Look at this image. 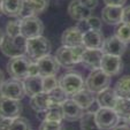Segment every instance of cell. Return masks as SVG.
<instances>
[{
	"label": "cell",
	"instance_id": "1",
	"mask_svg": "<svg viewBox=\"0 0 130 130\" xmlns=\"http://www.w3.org/2000/svg\"><path fill=\"white\" fill-rule=\"evenodd\" d=\"M84 50H85V47L83 45L75 47H69L62 45L60 48L57 50L54 57L57 58L60 66L64 67V68H71L73 66L81 62L82 54H83Z\"/></svg>",
	"mask_w": 130,
	"mask_h": 130
},
{
	"label": "cell",
	"instance_id": "2",
	"mask_svg": "<svg viewBox=\"0 0 130 130\" xmlns=\"http://www.w3.org/2000/svg\"><path fill=\"white\" fill-rule=\"evenodd\" d=\"M51 52V43L44 36L27 39V57L32 61L42 59Z\"/></svg>",
	"mask_w": 130,
	"mask_h": 130
},
{
	"label": "cell",
	"instance_id": "3",
	"mask_svg": "<svg viewBox=\"0 0 130 130\" xmlns=\"http://www.w3.org/2000/svg\"><path fill=\"white\" fill-rule=\"evenodd\" d=\"M32 60L27 55L12 58L7 63V71L10 77L17 81H24L29 77V69Z\"/></svg>",
	"mask_w": 130,
	"mask_h": 130
},
{
	"label": "cell",
	"instance_id": "4",
	"mask_svg": "<svg viewBox=\"0 0 130 130\" xmlns=\"http://www.w3.org/2000/svg\"><path fill=\"white\" fill-rule=\"evenodd\" d=\"M0 50L8 58H16L27 54V39L22 36L12 37L6 36L3 44L0 46Z\"/></svg>",
	"mask_w": 130,
	"mask_h": 130
},
{
	"label": "cell",
	"instance_id": "5",
	"mask_svg": "<svg viewBox=\"0 0 130 130\" xmlns=\"http://www.w3.org/2000/svg\"><path fill=\"white\" fill-rule=\"evenodd\" d=\"M110 76H108L106 73H104L101 69H94L89 74L84 86L91 93H99L100 91L109 88Z\"/></svg>",
	"mask_w": 130,
	"mask_h": 130
},
{
	"label": "cell",
	"instance_id": "6",
	"mask_svg": "<svg viewBox=\"0 0 130 130\" xmlns=\"http://www.w3.org/2000/svg\"><path fill=\"white\" fill-rule=\"evenodd\" d=\"M59 85L67 96H74L79 90L84 89V81L81 74L76 71H69L60 77Z\"/></svg>",
	"mask_w": 130,
	"mask_h": 130
},
{
	"label": "cell",
	"instance_id": "7",
	"mask_svg": "<svg viewBox=\"0 0 130 130\" xmlns=\"http://www.w3.org/2000/svg\"><path fill=\"white\" fill-rule=\"evenodd\" d=\"M44 24L37 16H29L21 19V36L25 39L43 36Z\"/></svg>",
	"mask_w": 130,
	"mask_h": 130
},
{
	"label": "cell",
	"instance_id": "8",
	"mask_svg": "<svg viewBox=\"0 0 130 130\" xmlns=\"http://www.w3.org/2000/svg\"><path fill=\"white\" fill-rule=\"evenodd\" d=\"M0 96L13 99V100L21 101L25 96V91L22 81H17V79L14 78L5 81L3 83V85L0 86Z\"/></svg>",
	"mask_w": 130,
	"mask_h": 130
},
{
	"label": "cell",
	"instance_id": "9",
	"mask_svg": "<svg viewBox=\"0 0 130 130\" xmlns=\"http://www.w3.org/2000/svg\"><path fill=\"white\" fill-rule=\"evenodd\" d=\"M96 120L100 130H112L119 124L120 118L113 108H100L96 110Z\"/></svg>",
	"mask_w": 130,
	"mask_h": 130
},
{
	"label": "cell",
	"instance_id": "10",
	"mask_svg": "<svg viewBox=\"0 0 130 130\" xmlns=\"http://www.w3.org/2000/svg\"><path fill=\"white\" fill-rule=\"evenodd\" d=\"M22 109L23 107L21 101L0 96V118L12 119V120L16 119L21 116Z\"/></svg>",
	"mask_w": 130,
	"mask_h": 130
},
{
	"label": "cell",
	"instance_id": "11",
	"mask_svg": "<svg viewBox=\"0 0 130 130\" xmlns=\"http://www.w3.org/2000/svg\"><path fill=\"white\" fill-rule=\"evenodd\" d=\"M123 62L121 57L116 55H110V54H104L103 60H101L100 69L106 73L108 76H116L122 71Z\"/></svg>",
	"mask_w": 130,
	"mask_h": 130
},
{
	"label": "cell",
	"instance_id": "12",
	"mask_svg": "<svg viewBox=\"0 0 130 130\" xmlns=\"http://www.w3.org/2000/svg\"><path fill=\"white\" fill-rule=\"evenodd\" d=\"M38 69H39V75L42 77L46 76H55L60 69V63L58 62L57 58L48 54L46 57L36 61Z\"/></svg>",
	"mask_w": 130,
	"mask_h": 130
},
{
	"label": "cell",
	"instance_id": "13",
	"mask_svg": "<svg viewBox=\"0 0 130 130\" xmlns=\"http://www.w3.org/2000/svg\"><path fill=\"white\" fill-rule=\"evenodd\" d=\"M127 50V44L120 40L115 35L107 37L104 40V45L101 51L104 54H110V55H116V57H122Z\"/></svg>",
	"mask_w": 130,
	"mask_h": 130
},
{
	"label": "cell",
	"instance_id": "14",
	"mask_svg": "<svg viewBox=\"0 0 130 130\" xmlns=\"http://www.w3.org/2000/svg\"><path fill=\"white\" fill-rule=\"evenodd\" d=\"M48 6V0H24L23 8L21 12V19L36 15L43 13Z\"/></svg>",
	"mask_w": 130,
	"mask_h": 130
},
{
	"label": "cell",
	"instance_id": "15",
	"mask_svg": "<svg viewBox=\"0 0 130 130\" xmlns=\"http://www.w3.org/2000/svg\"><path fill=\"white\" fill-rule=\"evenodd\" d=\"M62 113H63V120H67L69 122L76 120H81L85 110L82 107H79L73 99H67L61 104Z\"/></svg>",
	"mask_w": 130,
	"mask_h": 130
},
{
	"label": "cell",
	"instance_id": "16",
	"mask_svg": "<svg viewBox=\"0 0 130 130\" xmlns=\"http://www.w3.org/2000/svg\"><path fill=\"white\" fill-rule=\"evenodd\" d=\"M104 57V52L101 50H91V48H85L82 54V60L81 62L85 67L92 69H100L101 60Z\"/></svg>",
	"mask_w": 130,
	"mask_h": 130
},
{
	"label": "cell",
	"instance_id": "17",
	"mask_svg": "<svg viewBox=\"0 0 130 130\" xmlns=\"http://www.w3.org/2000/svg\"><path fill=\"white\" fill-rule=\"evenodd\" d=\"M61 43L63 46L75 47L83 45V32L77 27H71L64 30L61 36Z\"/></svg>",
	"mask_w": 130,
	"mask_h": 130
},
{
	"label": "cell",
	"instance_id": "18",
	"mask_svg": "<svg viewBox=\"0 0 130 130\" xmlns=\"http://www.w3.org/2000/svg\"><path fill=\"white\" fill-rule=\"evenodd\" d=\"M123 7L116 6H105L101 10V19L105 23L110 25H116L122 23Z\"/></svg>",
	"mask_w": 130,
	"mask_h": 130
},
{
	"label": "cell",
	"instance_id": "19",
	"mask_svg": "<svg viewBox=\"0 0 130 130\" xmlns=\"http://www.w3.org/2000/svg\"><path fill=\"white\" fill-rule=\"evenodd\" d=\"M104 36L100 31L88 30L83 34V46L91 50H101L104 45Z\"/></svg>",
	"mask_w": 130,
	"mask_h": 130
},
{
	"label": "cell",
	"instance_id": "20",
	"mask_svg": "<svg viewBox=\"0 0 130 130\" xmlns=\"http://www.w3.org/2000/svg\"><path fill=\"white\" fill-rule=\"evenodd\" d=\"M68 14L75 21H83L91 16V10L81 4L79 0H71L68 5Z\"/></svg>",
	"mask_w": 130,
	"mask_h": 130
},
{
	"label": "cell",
	"instance_id": "21",
	"mask_svg": "<svg viewBox=\"0 0 130 130\" xmlns=\"http://www.w3.org/2000/svg\"><path fill=\"white\" fill-rule=\"evenodd\" d=\"M22 83L23 86H24L25 96L30 97V98L44 92L42 76H29L24 81H22Z\"/></svg>",
	"mask_w": 130,
	"mask_h": 130
},
{
	"label": "cell",
	"instance_id": "22",
	"mask_svg": "<svg viewBox=\"0 0 130 130\" xmlns=\"http://www.w3.org/2000/svg\"><path fill=\"white\" fill-rule=\"evenodd\" d=\"M116 100H118V96L114 89L112 88H107L96 94V101L100 108H113L114 109Z\"/></svg>",
	"mask_w": 130,
	"mask_h": 130
},
{
	"label": "cell",
	"instance_id": "23",
	"mask_svg": "<svg viewBox=\"0 0 130 130\" xmlns=\"http://www.w3.org/2000/svg\"><path fill=\"white\" fill-rule=\"evenodd\" d=\"M51 105L52 101L50 99L48 93L46 92H42V93L30 98V106L37 113H45Z\"/></svg>",
	"mask_w": 130,
	"mask_h": 130
},
{
	"label": "cell",
	"instance_id": "24",
	"mask_svg": "<svg viewBox=\"0 0 130 130\" xmlns=\"http://www.w3.org/2000/svg\"><path fill=\"white\" fill-rule=\"evenodd\" d=\"M71 99H73L79 107H82L84 110L89 109V108L92 106V104L94 103L96 98H94L93 93H91L90 91H88L85 88L79 90L78 92L71 96Z\"/></svg>",
	"mask_w": 130,
	"mask_h": 130
},
{
	"label": "cell",
	"instance_id": "25",
	"mask_svg": "<svg viewBox=\"0 0 130 130\" xmlns=\"http://www.w3.org/2000/svg\"><path fill=\"white\" fill-rule=\"evenodd\" d=\"M24 0H3V13L7 16H20Z\"/></svg>",
	"mask_w": 130,
	"mask_h": 130
},
{
	"label": "cell",
	"instance_id": "26",
	"mask_svg": "<svg viewBox=\"0 0 130 130\" xmlns=\"http://www.w3.org/2000/svg\"><path fill=\"white\" fill-rule=\"evenodd\" d=\"M114 110L119 115V118L129 122L130 120V98H120L118 97L116 104L114 106Z\"/></svg>",
	"mask_w": 130,
	"mask_h": 130
},
{
	"label": "cell",
	"instance_id": "27",
	"mask_svg": "<svg viewBox=\"0 0 130 130\" xmlns=\"http://www.w3.org/2000/svg\"><path fill=\"white\" fill-rule=\"evenodd\" d=\"M114 91L120 98H130V75L121 77L115 83Z\"/></svg>",
	"mask_w": 130,
	"mask_h": 130
},
{
	"label": "cell",
	"instance_id": "28",
	"mask_svg": "<svg viewBox=\"0 0 130 130\" xmlns=\"http://www.w3.org/2000/svg\"><path fill=\"white\" fill-rule=\"evenodd\" d=\"M79 121H81L79 124L82 130H100L96 120V112H91V110L84 112Z\"/></svg>",
	"mask_w": 130,
	"mask_h": 130
},
{
	"label": "cell",
	"instance_id": "29",
	"mask_svg": "<svg viewBox=\"0 0 130 130\" xmlns=\"http://www.w3.org/2000/svg\"><path fill=\"white\" fill-rule=\"evenodd\" d=\"M44 120L55 121V122H61L63 120V113H62V107L60 104L51 105L47 110L44 113Z\"/></svg>",
	"mask_w": 130,
	"mask_h": 130
},
{
	"label": "cell",
	"instance_id": "30",
	"mask_svg": "<svg viewBox=\"0 0 130 130\" xmlns=\"http://www.w3.org/2000/svg\"><path fill=\"white\" fill-rule=\"evenodd\" d=\"M6 36L12 38L21 36V20L9 21L6 24Z\"/></svg>",
	"mask_w": 130,
	"mask_h": 130
},
{
	"label": "cell",
	"instance_id": "31",
	"mask_svg": "<svg viewBox=\"0 0 130 130\" xmlns=\"http://www.w3.org/2000/svg\"><path fill=\"white\" fill-rule=\"evenodd\" d=\"M48 96H50V99H51V101H52V105H55V104H60V105H61L64 100L68 99L67 98L68 96H67L66 92L60 88V85L58 86L57 89H54L53 91L48 92Z\"/></svg>",
	"mask_w": 130,
	"mask_h": 130
},
{
	"label": "cell",
	"instance_id": "32",
	"mask_svg": "<svg viewBox=\"0 0 130 130\" xmlns=\"http://www.w3.org/2000/svg\"><path fill=\"white\" fill-rule=\"evenodd\" d=\"M115 36L120 40H122L123 43H125V44L129 43L130 42V24H125V23L120 24L119 28L116 29Z\"/></svg>",
	"mask_w": 130,
	"mask_h": 130
},
{
	"label": "cell",
	"instance_id": "33",
	"mask_svg": "<svg viewBox=\"0 0 130 130\" xmlns=\"http://www.w3.org/2000/svg\"><path fill=\"white\" fill-rule=\"evenodd\" d=\"M9 130H31L30 123L28 119L19 116L12 121V124L9 127Z\"/></svg>",
	"mask_w": 130,
	"mask_h": 130
},
{
	"label": "cell",
	"instance_id": "34",
	"mask_svg": "<svg viewBox=\"0 0 130 130\" xmlns=\"http://www.w3.org/2000/svg\"><path fill=\"white\" fill-rule=\"evenodd\" d=\"M58 86H59V79L57 78V76L43 77V89H44V92L48 93V92L53 91L54 89H57Z\"/></svg>",
	"mask_w": 130,
	"mask_h": 130
},
{
	"label": "cell",
	"instance_id": "35",
	"mask_svg": "<svg viewBox=\"0 0 130 130\" xmlns=\"http://www.w3.org/2000/svg\"><path fill=\"white\" fill-rule=\"evenodd\" d=\"M39 130H64V128L61 122L43 120V122L39 125Z\"/></svg>",
	"mask_w": 130,
	"mask_h": 130
},
{
	"label": "cell",
	"instance_id": "36",
	"mask_svg": "<svg viewBox=\"0 0 130 130\" xmlns=\"http://www.w3.org/2000/svg\"><path fill=\"white\" fill-rule=\"evenodd\" d=\"M86 24H88L89 30H96V31H100L101 27H103V21L97 16H92L91 15L89 19H86Z\"/></svg>",
	"mask_w": 130,
	"mask_h": 130
},
{
	"label": "cell",
	"instance_id": "37",
	"mask_svg": "<svg viewBox=\"0 0 130 130\" xmlns=\"http://www.w3.org/2000/svg\"><path fill=\"white\" fill-rule=\"evenodd\" d=\"M81 4L83 6H85L86 8H89L90 10L94 9L98 6V0H79Z\"/></svg>",
	"mask_w": 130,
	"mask_h": 130
},
{
	"label": "cell",
	"instance_id": "38",
	"mask_svg": "<svg viewBox=\"0 0 130 130\" xmlns=\"http://www.w3.org/2000/svg\"><path fill=\"white\" fill-rule=\"evenodd\" d=\"M14 120V119H13ZM12 119L0 118V130H9V127L12 124Z\"/></svg>",
	"mask_w": 130,
	"mask_h": 130
},
{
	"label": "cell",
	"instance_id": "39",
	"mask_svg": "<svg viewBox=\"0 0 130 130\" xmlns=\"http://www.w3.org/2000/svg\"><path fill=\"white\" fill-rule=\"evenodd\" d=\"M106 6H116V7H123L127 0H104Z\"/></svg>",
	"mask_w": 130,
	"mask_h": 130
},
{
	"label": "cell",
	"instance_id": "40",
	"mask_svg": "<svg viewBox=\"0 0 130 130\" xmlns=\"http://www.w3.org/2000/svg\"><path fill=\"white\" fill-rule=\"evenodd\" d=\"M122 23L125 24H130V6L123 8V13H122Z\"/></svg>",
	"mask_w": 130,
	"mask_h": 130
},
{
	"label": "cell",
	"instance_id": "41",
	"mask_svg": "<svg viewBox=\"0 0 130 130\" xmlns=\"http://www.w3.org/2000/svg\"><path fill=\"white\" fill-rule=\"evenodd\" d=\"M29 76H40L39 75V69H38V66H37L36 61H32L31 64H30Z\"/></svg>",
	"mask_w": 130,
	"mask_h": 130
},
{
	"label": "cell",
	"instance_id": "42",
	"mask_svg": "<svg viewBox=\"0 0 130 130\" xmlns=\"http://www.w3.org/2000/svg\"><path fill=\"white\" fill-rule=\"evenodd\" d=\"M112 130H130V127L128 124H122V125H116Z\"/></svg>",
	"mask_w": 130,
	"mask_h": 130
},
{
	"label": "cell",
	"instance_id": "43",
	"mask_svg": "<svg viewBox=\"0 0 130 130\" xmlns=\"http://www.w3.org/2000/svg\"><path fill=\"white\" fill-rule=\"evenodd\" d=\"M5 37H6L5 32H4V31H3V30L0 29V46H1V44H3L4 39H5Z\"/></svg>",
	"mask_w": 130,
	"mask_h": 130
},
{
	"label": "cell",
	"instance_id": "44",
	"mask_svg": "<svg viewBox=\"0 0 130 130\" xmlns=\"http://www.w3.org/2000/svg\"><path fill=\"white\" fill-rule=\"evenodd\" d=\"M5 82V76H4V73H3V70L0 69V86L3 85V83Z\"/></svg>",
	"mask_w": 130,
	"mask_h": 130
},
{
	"label": "cell",
	"instance_id": "45",
	"mask_svg": "<svg viewBox=\"0 0 130 130\" xmlns=\"http://www.w3.org/2000/svg\"><path fill=\"white\" fill-rule=\"evenodd\" d=\"M1 14H4L3 13V0H0V16H1Z\"/></svg>",
	"mask_w": 130,
	"mask_h": 130
},
{
	"label": "cell",
	"instance_id": "46",
	"mask_svg": "<svg viewBox=\"0 0 130 130\" xmlns=\"http://www.w3.org/2000/svg\"><path fill=\"white\" fill-rule=\"evenodd\" d=\"M129 123H130V120H129Z\"/></svg>",
	"mask_w": 130,
	"mask_h": 130
}]
</instances>
